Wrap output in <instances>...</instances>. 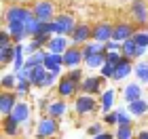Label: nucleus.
<instances>
[{
	"mask_svg": "<svg viewBox=\"0 0 148 139\" xmlns=\"http://www.w3.org/2000/svg\"><path fill=\"white\" fill-rule=\"evenodd\" d=\"M68 78H72L74 82H78V84H80V82L85 80V78H83V70H78V68H72V70L68 72Z\"/></svg>",
	"mask_w": 148,
	"mask_h": 139,
	"instance_id": "39",
	"label": "nucleus"
},
{
	"mask_svg": "<svg viewBox=\"0 0 148 139\" xmlns=\"http://www.w3.org/2000/svg\"><path fill=\"white\" fill-rule=\"evenodd\" d=\"M45 68H47V72H51V74L59 76V74H62V70H64V57L57 55V53H49V51H47Z\"/></svg>",
	"mask_w": 148,
	"mask_h": 139,
	"instance_id": "14",
	"label": "nucleus"
},
{
	"mask_svg": "<svg viewBox=\"0 0 148 139\" xmlns=\"http://www.w3.org/2000/svg\"><path fill=\"white\" fill-rule=\"evenodd\" d=\"M13 59H15V44L6 46V49H0V63L2 65L13 63Z\"/></svg>",
	"mask_w": 148,
	"mask_h": 139,
	"instance_id": "29",
	"label": "nucleus"
},
{
	"mask_svg": "<svg viewBox=\"0 0 148 139\" xmlns=\"http://www.w3.org/2000/svg\"><path fill=\"white\" fill-rule=\"evenodd\" d=\"M93 53H106L104 44L97 42V40H91V42H87L83 46V57H89V55H93Z\"/></svg>",
	"mask_w": 148,
	"mask_h": 139,
	"instance_id": "28",
	"label": "nucleus"
},
{
	"mask_svg": "<svg viewBox=\"0 0 148 139\" xmlns=\"http://www.w3.org/2000/svg\"><path fill=\"white\" fill-rule=\"evenodd\" d=\"M114 103H116V93H114L112 89H106V91H102V95H99V108H102V112H104V114L112 112Z\"/></svg>",
	"mask_w": 148,
	"mask_h": 139,
	"instance_id": "20",
	"label": "nucleus"
},
{
	"mask_svg": "<svg viewBox=\"0 0 148 139\" xmlns=\"http://www.w3.org/2000/svg\"><path fill=\"white\" fill-rule=\"evenodd\" d=\"M53 36H70L74 28H76V19L72 15H55V19L51 21Z\"/></svg>",
	"mask_w": 148,
	"mask_h": 139,
	"instance_id": "2",
	"label": "nucleus"
},
{
	"mask_svg": "<svg viewBox=\"0 0 148 139\" xmlns=\"http://www.w3.org/2000/svg\"><path fill=\"white\" fill-rule=\"evenodd\" d=\"M78 89H80V84H78V82H74L72 78H68V76L59 78V82H57V93H59V97H62V99L76 95V91H78Z\"/></svg>",
	"mask_w": 148,
	"mask_h": 139,
	"instance_id": "12",
	"label": "nucleus"
},
{
	"mask_svg": "<svg viewBox=\"0 0 148 139\" xmlns=\"http://www.w3.org/2000/svg\"><path fill=\"white\" fill-rule=\"evenodd\" d=\"M0 82H2L4 91H15V87H17V74H15V72H11V74H4Z\"/></svg>",
	"mask_w": 148,
	"mask_h": 139,
	"instance_id": "31",
	"label": "nucleus"
},
{
	"mask_svg": "<svg viewBox=\"0 0 148 139\" xmlns=\"http://www.w3.org/2000/svg\"><path fill=\"white\" fill-rule=\"evenodd\" d=\"M121 53H123V57H127V59H140L142 55H146V53H148V49L138 46L136 40L129 38V40H125L123 44H121Z\"/></svg>",
	"mask_w": 148,
	"mask_h": 139,
	"instance_id": "9",
	"label": "nucleus"
},
{
	"mask_svg": "<svg viewBox=\"0 0 148 139\" xmlns=\"http://www.w3.org/2000/svg\"><path fill=\"white\" fill-rule=\"evenodd\" d=\"M133 40H136L138 46H144V49H148V30L136 32V34H133Z\"/></svg>",
	"mask_w": 148,
	"mask_h": 139,
	"instance_id": "34",
	"label": "nucleus"
},
{
	"mask_svg": "<svg viewBox=\"0 0 148 139\" xmlns=\"http://www.w3.org/2000/svg\"><path fill=\"white\" fill-rule=\"evenodd\" d=\"M133 74H136L138 82L148 84V61H138L133 65Z\"/></svg>",
	"mask_w": 148,
	"mask_h": 139,
	"instance_id": "25",
	"label": "nucleus"
},
{
	"mask_svg": "<svg viewBox=\"0 0 148 139\" xmlns=\"http://www.w3.org/2000/svg\"><path fill=\"white\" fill-rule=\"evenodd\" d=\"M133 34H136V30H133L131 23H116V25H114V32H112V40H116V42L123 44L125 40L133 38Z\"/></svg>",
	"mask_w": 148,
	"mask_h": 139,
	"instance_id": "15",
	"label": "nucleus"
},
{
	"mask_svg": "<svg viewBox=\"0 0 148 139\" xmlns=\"http://www.w3.org/2000/svg\"><path fill=\"white\" fill-rule=\"evenodd\" d=\"M112 32H114V25H110V23H97V25H93V40L106 44V42L112 40Z\"/></svg>",
	"mask_w": 148,
	"mask_h": 139,
	"instance_id": "13",
	"label": "nucleus"
},
{
	"mask_svg": "<svg viewBox=\"0 0 148 139\" xmlns=\"http://www.w3.org/2000/svg\"><path fill=\"white\" fill-rule=\"evenodd\" d=\"M45 76H47V68H45V65H36V68H32V74H30L32 87H40V82L45 80Z\"/></svg>",
	"mask_w": 148,
	"mask_h": 139,
	"instance_id": "26",
	"label": "nucleus"
},
{
	"mask_svg": "<svg viewBox=\"0 0 148 139\" xmlns=\"http://www.w3.org/2000/svg\"><path fill=\"white\" fill-rule=\"evenodd\" d=\"M70 46H72L70 36H53L49 40V44H47V51L49 53H57V55H64Z\"/></svg>",
	"mask_w": 148,
	"mask_h": 139,
	"instance_id": "11",
	"label": "nucleus"
},
{
	"mask_svg": "<svg viewBox=\"0 0 148 139\" xmlns=\"http://www.w3.org/2000/svg\"><path fill=\"white\" fill-rule=\"evenodd\" d=\"M97 108V101L93 95H87V93H83V95H78L76 99H74V110H76L78 116H87L91 114V112H95Z\"/></svg>",
	"mask_w": 148,
	"mask_h": 139,
	"instance_id": "5",
	"label": "nucleus"
},
{
	"mask_svg": "<svg viewBox=\"0 0 148 139\" xmlns=\"http://www.w3.org/2000/svg\"><path fill=\"white\" fill-rule=\"evenodd\" d=\"M131 15H133V21H136V23L148 25V9H146V2H142V0H133V2H131Z\"/></svg>",
	"mask_w": 148,
	"mask_h": 139,
	"instance_id": "16",
	"label": "nucleus"
},
{
	"mask_svg": "<svg viewBox=\"0 0 148 139\" xmlns=\"http://www.w3.org/2000/svg\"><path fill=\"white\" fill-rule=\"evenodd\" d=\"M62 57H64V65H66V68H70V70H72V68H78V65L85 61V57H83V46L72 44Z\"/></svg>",
	"mask_w": 148,
	"mask_h": 139,
	"instance_id": "7",
	"label": "nucleus"
},
{
	"mask_svg": "<svg viewBox=\"0 0 148 139\" xmlns=\"http://www.w3.org/2000/svg\"><path fill=\"white\" fill-rule=\"evenodd\" d=\"M6 30L11 32L13 36V42H25L30 40V34H28V28H25V23H9L6 25Z\"/></svg>",
	"mask_w": 148,
	"mask_h": 139,
	"instance_id": "18",
	"label": "nucleus"
},
{
	"mask_svg": "<svg viewBox=\"0 0 148 139\" xmlns=\"http://www.w3.org/2000/svg\"><path fill=\"white\" fill-rule=\"evenodd\" d=\"M114 70H116V65H112V63H104L102 68H99V76H104L106 80H112Z\"/></svg>",
	"mask_w": 148,
	"mask_h": 139,
	"instance_id": "36",
	"label": "nucleus"
},
{
	"mask_svg": "<svg viewBox=\"0 0 148 139\" xmlns=\"http://www.w3.org/2000/svg\"><path fill=\"white\" fill-rule=\"evenodd\" d=\"M127 112H129L133 118L146 116V114H148V101H144V99H136V101H129V103H127Z\"/></svg>",
	"mask_w": 148,
	"mask_h": 139,
	"instance_id": "21",
	"label": "nucleus"
},
{
	"mask_svg": "<svg viewBox=\"0 0 148 139\" xmlns=\"http://www.w3.org/2000/svg\"><path fill=\"white\" fill-rule=\"evenodd\" d=\"M129 74H133V63H131V59L123 57V61H121V63L116 65V70H114L112 80H114V82H121V80H125Z\"/></svg>",
	"mask_w": 148,
	"mask_h": 139,
	"instance_id": "19",
	"label": "nucleus"
},
{
	"mask_svg": "<svg viewBox=\"0 0 148 139\" xmlns=\"http://www.w3.org/2000/svg\"><path fill=\"white\" fill-rule=\"evenodd\" d=\"M30 114H32V108L25 101H17V105L13 108V112H11V118L13 120H17L19 124H25L30 120Z\"/></svg>",
	"mask_w": 148,
	"mask_h": 139,
	"instance_id": "17",
	"label": "nucleus"
},
{
	"mask_svg": "<svg viewBox=\"0 0 148 139\" xmlns=\"http://www.w3.org/2000/svg\"><path fill=\"white\" fill-rule=\"evenodd\" d=\"M136 139H148V131H140L136 135Z\"/></svg>",
	"mask_w": 148,
	"mask_h": 139,
	"instance_id": "44",
	"label": "nucleus"
},
{
	"mask_svg": "<svg viewBox=\"0 0 148 139\" xmlns=\"http://www.w3.org/2000/svg\"><path fill=\"white\" fill-rule=\"evenodd\" d=\"M23 44H25V55H28V57L45 49V46H42V42H40V40H36V38H30V40H28V42H23Z\"/></svg>",
	"mask_w": 148,
	"mask_h": 139,
	"instance_id": "30",
	"label": "nucleus"
},
{
	"mask_svg": "<svg viewBox=\"0 0 148 139\" xmlns=\"http://www.w3.org/2000/svg\"><path fill=\"white\" fill-rule=\"evenodd\" d=\"M9 2H13V4H17V2H23V0H9Z\"/></svg>",
	"mask_w": 148,
	"mask_h": 139,
	"instance_id": "45",
	"label": "nucleus"
},
{
	"mask_svg": "<svg viewBox=\"0 0 148 139\" xmlns=\"http://www.w3.org/2000/svg\"><path fill=\"white\" fill-rule=\"evenodd\" d=\"M104 131V124L102 122H93V124H89V129H87V133H89L91 137H95V135H99Z\"/></svg>",
	"mask_w": 148,
	"mask_h": 139,
	"instance_id": "40",
	"label": "nucleus"
},
{
	"mask_svg": "<svg viewBox=\"0 0 148 139\" xmlns=\"http://www.w3.org/2000/svg\"><path fill=\"white\" fill-rule=\"evenodd\" d=\"M30 89H32V82L30 80H17V87H15V93L17 95H28L30 93Z\"/></svg>",
	"mask_w": 148,
	"mask_h": 139,
	"instance_id": "35",
	"label": "nucleus"
},
{
	"mask_svg": "<svg viewBox=\"0 0 148 139\" xmlns=\"http://www.w3.org/2000/svg\"><path fill=\"white\" fill-rule=\"evenodd\" d=\"M146 30H148V28H146Z\"/></svg>",
	"mask_w": 148,
	"mask_h": 139,
	"instance_id": "46",
	"label": "nucleus"
},
{
	"mask_svg": "<svg viewBox=\"0 0 148 139\" xmlns=\"http://www.w3.org/2000/svg\"><path fill=\"white\" fill-rule=\"evenodd\" d=\"M133 122V116L129 114L127 110H116V127H125V124H131Z\"/></svg>",
	"mask_w": 148,
	"mask_h": 139,
	"instance_id": "32",
	"label": "nucleus"
},
{
	"mask_svg": "<svg viewBox=\"0 0 148 139\" xmlns=\"http://www.w3.org/2000/svg\"><path fill=\"white\" fill-rule=\"evenodd\" d=\"M2 124H4V133L9 135V137H15V135L19 133V122L13 120L11 116H4V118H2Z\"/></svg>",
	"mask_w": 148,
	"mask_h": 139,
	"instance_id": "27",
	"label": "nucleus"
},
{
	"mask_svg": "<svg viewBox=\"0 0 148 139\" xmlns=\"http://www.w3.org/2000/svg\"><path fill=\"white\" fill-rule=\"evenodd\" d=\"M104 49H106V53L121 51V42H116V40H110V42H106V44H104Z\"/></svg>",
	"mask_w": 148,
	"mask_h": 139,
	"instance_id": "41",
	"label": "nucleus"
},
{
	"mask_svg": "<svg viewBox=\"0 0 148 139\" xmlns=\"http://www.w3.org/2000/svg\"><path fill=\"white\" fill-rule=\"evenodd\" d=\"M55 82H57V76H55V74H51V72H47L45 80L40 82V87H38V89H49V87H53Z\"/></svg>",
	"mask_w": 148,
	"mask_h": 139,
	"instance_id": "38",
	"label": "nucleus"
},
{
	"mask_svg": "<svg viewBox=\"0 0 148 139\" xmlns=\"http://www.w3.org/2000/svg\"><path fill=\"white\" fill-rule=\"evenodd\" d=\"M93 139H116V137H114V133H108V131H102V133H99V135H95Z\"/></svg>",
	"mask_w": 148,
	"mask_h": 139,
	"instance_id": "43",
	"label": "nucleus"
},
{
	"mask_svg": "<svg viewBox=\"0 0 148 139\" xmlns=\"http://www.w3.org/2000/svg\"><path fill=\"white\" fill-rule=\"evenodd\" d=\"M142 93H144L142 82H131L123 89V97H125V101L129 103V101H136V99H142Z\"/></svg>",
	"mask_w": 148,
	"mask_h": 139,
	"instance_id": "22",
	"label": "nucleus"
},
{
	"mask_svg": "<svg viewBox=\"0 0 148 139\" xmlns=\"http://www.w3.org/2000/svg\"><path fill=\"white\" fill-rule=\"evenodd\" d=\"M106 87V78L104 76H87L83 82H80V91L87 93V95H95Z\"/></svg>",
	"mask_w": 148,
	"mask_h": 139,
	"instance_id": "8",
	"label": "nucleus"
},
{
	"mask_svg": "<svg viewBox=\"0 0 148 139\" xmlns=\"http://www.w3.org/2000/svg\"><path fill=\"white\" fill-rule=\"evenodd\" d=\"M57 131H59V122H57V118H53V116H45V118H40V120H38V127H36V139L53 137V135H57Z\"/></svg>",
	"mask_w": 148,
	"mask_h": 139,
	"instance_id": "3",
	"label": "nucleus"
},
{
	"mask_svg": "<svg viewBox=\"0 0 148 139\" xmlns=\"http://www.w3.org/2000/svg\"><path fill=\"white\" fill-rule=\"evenodd\" d=\"M34 17V11L28 9V6H23V4H11V6H6L4 9V23L9 25V23H28V19Z\"/></svg>",
	"mask_w": 148,
	"mask_h": 139,
	"instance_id": "1",
	"label": "nucleus"
},
{
	"mask_svg": "<svg viewBox=\"0 0 148 139\" xmlns=\"http://www.w3.org/2000/svg\"><path fill=\"white\" fill-rule=\"evenodd\" d=\"M47 112H49V116H53V118H62V116H66V112H68V103H66L64 99L49 101V108H47Z\"/></svg>",
	"mask_w": 148,
	"mask_h": 139,
	"instance_id": "23",
	"label": "nucleus"
},
{
	"mask_svg": "<svg viewBox=\"0 0 148 139\" xmlns=\"http://www.w3.org/2000/svg\"><path fill=\"white\" fill-rule=\"evenodd\" d=\"M70 40H72V44H76V46H85L87 42L93 40V28L87 25V23H76L74 32L70 34Z\"/></svg>",
	"mask_w": 148,
	"mask_h": 139,
	"instance_id": "4",
	"label": "nucleus"
},
{
	"mask_svg": "<svg viewBox=\"0 0 148 139\" xmlns=\"http://www.w3.org/2000/svg\"><path fill=\"white\" fill-rule=\"evenodd\" d=\"M11 44H15L13 42V36H11V32L4 28L2 34H0V49H6V46H11Z\"/></svg>",
	"mask_w": 148,
	"mask_h": 139,
	"instance_id": "37",
	"label": "nucleus"
},
{
	"mask_svg": "<svg viewBox=\"0 0 148 139\" xmlns=\"http://www.w3.org/2000/svg\"><path fill=\"white\" fill-rule=\"evenodd\" d=\"M116 139H133V127L131 124H125V127H116Z\"/></svg>",
	"mask_w": 148,
	"mask_h": 139,
	"instance_id": "33",
	"label": "nucleus"
},
{
	"mask_svg": "<svg viewBox=\"0 0 148 139\" xmlns=\"http://www.w3.org/2000/svg\"><path fill=\"white\" fill-rule=\"evenodd\" d=\"M89 70H99L102 65L106 63V53H93V55L89 57H85V61H83Z\"/></svg>",
	"mask_w": 148,
	"mask_h": 139,
	"instance_id": "24",
	"label": "nucleus"
},
{
	"mask_svg": "<svg viewBox=\"0 0 148 139\" xmlns=\"http://www.w3.org/2000/svg\"><path fill=\"white\" fill-rule=\"evenodd\" d=\"M17 101H19V99H17L15 91H4L2 95H0V114H2V118L11 116V112L17 105Z\"/></svg>",
	"mask_w": 148,
	"mask_h": 139,
	"instance_id": "10",
	"label": "nucleus"
},
{
	"mask_svg": "<svg viewBox=\"0 0 148 139\" xmlns=\"http://www.w3.org/2000/svg\"><path fill=\"white\" fill-rule=\"evenodd\" d=\"M32 11H34V17L40 19V21H53L55 19V9H53V2H49V0H38L32 6Z\"/></svg>",
	"mask_w": 148,
	"mask_h": 139,
	"instance_id": "6",
	"label": "nucleus"
},
{
	"mask_svg": "<svg viewBox=\"0 0 148 139\" xmlns=\"http://www.w3.org/2000/svg\"><path fill=\"white\" fill-rule=\"evenodd\" d=\"M104 122H106V124H114V127H116V110L104 114Z\"/></svg>",
	"mask_w": 148,
	"mask_h": 139,
	"instance_id": "42",
	"label": "nucleus"
}]
</instances>
